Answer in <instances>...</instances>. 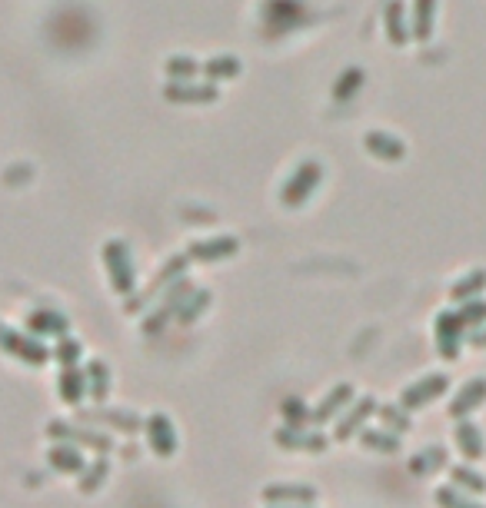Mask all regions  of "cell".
I'll return each instance as SVG.
<instances>
[{"label": "cell", "mask_w": 486, "mask_h": 508, "mask_svg": "<svg viewBox=\"0 0 486 508\" xmlns=\"http://www.w3.org/2000/svg\"><path fill=\"white\" fill-rule=\"evenodd\" d=\"M356 399V392H354V386L350 382H337L327 396H323L320 402H317V409H313V415H310V425H327V422H333V419H340V412L350 406V402Z\"/></svg>", "instance_id": "cell-13"}, {"label": "cell", "mask_w": 486, "mask_h": 508, "mask_svg": "<svg viewBox=\"0 0 486 508\" xmlns=\"http://www.w3.org/2000/svg\"><path fill=\"white\" fill-rule=\"evenodd\" d=\"M100 256H104V266H107V276H111V286L117 296H130L137 290V266H133L130 246L123 239H107L100 246Z\"/></svg>", "instance_id": "cell-1"}, {"label": "cell", "mask_w": 486, "mask_h": 508, "mask_svg": "<svg viewBox=\"0 0 486 508\" xmlns=\"http://www.w3.org/2000/svg\"><path fill=\"white\" fill-rule=\"evenodd\" d=\"M237 253H240V239L237 236L197 239V243H190L187 249L190 263H220V260H233Z\"/></svg>", "instance_id": "cell-14"}, {"label": "cell", "mask_w": 486, "mask_h": 508, "mask_svg": "<svg viewBox=\"0 0 486 508\" xmlns=\"http://www.w3.org/2000/svg\"><path fill=\"white\" fill-rule=\"evenodd\" d=\"M483 290H486V270H473L450 286V296H454V303H466V299H476Z\"/></svg>", "instance_id": "cell-30"}, {"label": "cell", "mask_w": 486, "mask_h": 508, "mask_svg": "<svg viewBox=\"0 0 486 508\" xmlns=\"http://www.w3.org/2000/svg\"><path fill=\"white\" fill-rule=\"evenodd\" d=\"M410 27H413V40H430L433 27H436V0H413L410 11Z\"/></svg>", "instance_id": "cell-25"}, {"label": "cell", "mask_w": 486, "mask_h": 508, "mask_svg": "<svg viewBox=\"0 0 486 508\" xmlns=\"http://www.w3.org/2000/svg\"><path fill=\"white\" fill-rule=\"evenodd\" d=\"M270 508H313V505H270Z\"/></svg>", "instance_id": "cell-41"}, {"label": "cell", "mask_w": 486, "mask_h": 508, "mask_svg": "<svg viewBox=\"0 0 486 508\" xmlns=\"http://www.w3.org/2000/svg\"><path fill=\"white\" fill-rule=\"evenodd\" d=\"M194 292V282L184 276V280H177L170 290L160 292V303H157V309L144 319V335H157V333H164L166 323H177V313H180V306L187 303V296Z\"/></svg>", "instance_id": "cell-5"}, {"label": "cell", "mask_w": 486, "mask_h": 508, "mask_svg": "<svg viewBox=\"0 0 486 508\" xmlns=\"http://www.w3.org/2000/svg\"><path fill=\"white\" fill-rule=\"evenodd\" d=\"M80 419L84 422H100V425H113V429H121V432L133 435V432H144L147 419L140 415H133L130 409H90V412H80Z\"/></svg>", "instance_id": "cell-16"}, {"label": "cell", "mask_w": 486, "mask_h": 508, "mask_svg": "<svg viewBox=\"0 0 486 508\" xmlns=\"http://www.w3.org/2000/svg\"><path fill=\"white\" fill-rule=\"evenodd\" d=\"M466 343L476 349H483L486 346V323L483 325H476V329H466Z\"/></svg>", "instance_id": "cell-40"}, {"label": "cell", "mask_w": 486, "mask_h": 508, "mask_svg": "<svg viewBox=\"0 0 486 508\" xmlns=\"http://www.w3.org/2000/svg\"><path fill=\"white\" fill-rule=\"evenodd\" d=\"M446 465H450L446 449L443 445H430V449H423V452H417L410 459V472L413 476H433V472H440Z\"/></svg>", "instance_id": "cell-27"}, {"label": "cell", "mask_w": 486, "mask_h": 508, "mask_svg": "<svg viewBox=\"0 0 486 508\" xmlns=\"http://www.w3.org/2000/svg\"><path fill=\"white\" fill-rule=\"evenodd\" d=\"M164 97L170 103H184V107H203L220 97V90L213 87V80L207 84H194V80H170L164 87Z\"/></svg>", "instance_id": "cell-11"}, {"label": "cell", "mask_w": 486, "mask_h": 508, "mask_svg": "<svg viewBox=\"0 0 486 508\" xmlns=\"http://www.w3.org/2000/svg\"><path fill=\"white\" fill-rule=\"evenodd\" d=\"M274 442L280 449H290V452H327L330 445V435H323L320 429H307V425H280L274 432Z\"/></svg>", "instance_id": "cell-7"}, {"label": "cell", "mask_w": 486, "mask_h": 508, "mask_svg": "<svg viewBox=\"0 0 486 508\" xmlns=\"http://www.w3.org/2000/svg\"><path fill=\"white\" fill-rule=\"evenodd\" d=\"M44 432H47V439H54V442H70V445H77V449H94V452H100V455H107L117 449L113 435L87 429V425H77V422L54 419V422H47Z\"/></svg>", "instance_id": "cell-2"}, {"label": "cell", "mask_w": 486, "mask_h": 508, "mask_svg": "<svg viewBox=\"0 0 486 508\" xmlns=\"http://www.w3.org/2000/svg\"><path fill=\"white\" fill-rule=\"evenodd\" d=\"M486 402V379H470V382H464V389L456 392L454 399H450V419H466L470 412H476L480 406Z\"/></svg>", "instance_id": "cell-17"}, {"label": "cell", "mask_w": 486, "mask_h": 508, "mask_svg": "<svg viewBox=\"0 0 486 508\" xmlns=\"http://www.w3.org/2000/svg\"><path fill=\"white\" fill-rule=\"evenodd\" d=\"M356 439H360V445H364V449H370V452H380V455H397L400 449H403V442H400V432H393V429H387V425H383V429H366V425H364Z\"/></svg>", "instance_id": "cell-24"}, {"label": "cell", "mask_w": 486, "mask_h": 508, "mask_svg": "<svg viewBox=\"0 0 486 508\" xmlns=\"http://www.w3.org/2000/svg\"><path fill=\"white\" fill-rule=\"evenodd\" d=\"M450 389V379L443 376V372H433V376H423L417 382H410L407 389L400 392V406L407 412H417L423 406H430L443 396V392Z\"/></svg>", "instance_id": "cell-9"}, {"label": "cell", "mask_w": 486, "mask_h": 508, "mask_svg": "<svg viewBox=\"0 0 486 508\" xmlns=\"http://www.w3.org/2000/svg\"><path fill=\"white\" fill-rule=\"evenodd\" d=\"M433 339H436V349H440L443 359L454 362V359L460 356V346H464V339H466V325L456 309H443V313L436 316V323H433Z\"/></svg>", "instance_id": "cell-8"}, {"label": "cell", "mask_w": 486, "mask_h": 508, "mask_svg": "<svg viewBox=\"0 0 486 508\" xmlns=\"http://www.w3.org/2000/svg\"><path fill=\"white\" fill-rule=\"evenodd\" d=\"M187 266H190V256L187 253H177V256H170V260L164 263V270L157 272L154 280H150V286H147L140 296H127V303H123V313H140V309H147V306L154 303V296H160L164 290H170L177 280H184L187 276Z\"/></svg>", "instance_id": "cell-3"}, {"label": "cell", "mask_w": 486, "mask_h": 508, "mask_svg": "<svg viewBox=\"0 0 486 508\" xmlns=\"http://www.w3.org/2000/svg\"><path fill=\"white\" fill-rule=\"evenodd\" d=\"M57 392H60V399L67 402V406H74V409H80V402L87 399V372L77 366H64L60 369V376H57Z\"/></svg>", "instance_id": "cell-19"}, {"label": "cell", "mask_w": 486, "mask_h": 508, "mask_svg": "<svg viewBox=\"0 0 486 508\" xmlns=\"http://www.w3.org/2000/svg\"><path fill=\"white\" fill-rule=\"evenodd\" d=\"M200 74L207 76V80H233V76L243 74V64H240V57L220 54V57H211Z\"/></svg>", "instance_id": "cell-29"}, {"label": "cell", "mask_w": 486, "mask_h": 508, "mask_svg": "<svg viewBox=\"0 0 486 508\" xmlns=\"http://www.w3.org/2000/svg\"><path fill=\"white\" fill-rule=\"evenodd\" d=\"M376 406H380V402H376L374 396H364V399L350 402V406L340 412V419H337L333 439H337V442H350V439H356L360 429L370 422V415H376Z\"/></svg>", "instance_id": "cell-10"}, {"label": "cell", "mask_w": 486, "mask_h": 508, "mask_svg": "<svg viewBox=\"0 0 486 508\" xmlns=\"http://www.w3.org/2000/svg\"><path fill=\"white\" fill-rule=\"evenodd\" d=\"M360 87H364V70L360 67H346L337 76V84H333V100H350Z\"/></svg>", "instance_id": "cell-33"}, {"label": "cell", "mask_w": 486, "mask_h": 508, "mask_svg": "<svg viewBox=\"0 0 486 508\" xmlns=\"http://www.w3.org/2000/svg\"><path fill=\"white\" fill-rule=\"evenodd\" d=\"M164 70H166V76L170 80H194V76L203 70V64H197L194 57H180V54H174L170 60L164 64Z\"/></svg>", "instance_id": "cell-36"}, {"label": "cell", "mask_w": 486, "mask_h": 508, "mask_svg": "<svg viewBox=\"0 0 486 508\" xmlns=\"http://www.w3.org/2000/svg\"><path fill=\"white\" fill-rule=\"evenodd\" d=\"M107 476H111V462H107V455H100L97 462H90L84 472H80V492L84 495H94L104 482H107Z\"/></svg>", "instance_id": "cell-32"}, {"label": "cell", "mask_w": 486, "mask_h": 508, "mask_svg": "<svg viewBox=\"0 0 486 508\" xmlns=\"http://www.w3.org/2000/svg\"><path fill=\"white\" fill-rule=\"evenodd\" d=\"M376 415H380V422L387 425V429H393V432H410L413 429V419H410V412L403 409V406H376Z\"/></svg>", "instance_id": "cell-34"}, {"label": "cell", "mask_w": 486, "mask_h": 508, "mask_svg": "<svg viewBox=\"0 0 486 508\" xmlns=\"http://www.w3.org/2000/svg\"><path fill=\"white\" fill-rule=\"evenodd\" d=\"M433 498H436V505L440 508H483L480 502H473L470 495H464V488H456L454 482L436 488V495Z\"/></svg>", "instance_id": "cell-35"}, {"label": "cell", "mask_w": 486, "mask_h": 508, "mask_svg": "<svg viewBox=\"0 0 486 508\" xmlns=\"http://www.w3.org/2000/svg\"><path fill=\"white\" fill-rule=\"evenodd\" d=\"M320 183H323L320 163L317 160L300 163L297 170H293V176H290L287 183H284V190H280V203L284 206H303L310 200V193H313Z\"/></svg>", "instance_id": "cell-6"}, {"label": "cell", "mask_w": 486, "mask_h": 508, "mask_svg": "<svg viewBox=\"0 0 486 508\" xmlns=\"http://www.w3.org/2000/svg\"><path fill=\"white\" fill-rule=\"evenodd\" d=\"M454 442H456V449H460V455H464V459H470V462H480V459L486 455L483 429H480L476 422H466V419L456 422Z\"/></svg>", "instance_id": "cell-22"}, {"label": "cell", "mask_w": 486, "mask_h": 508, "mask_svg": "<svg viewBox=\"0 0 486 508\" xmlns=\"http://www.w3.org/2000/svg\"><path fill=\"white\" fill-rule=\"evenodd\" d=\"M264 502L266 505H317V488L274 482V486L264 488Z\"/></svg>", "instance_id": "cell-15"}, {"label": "cell", "mask_w": 486, "mask_h": 508, "mask_svg": "<svg viewBox=\"0 0 486 508\" xmlns=\"http://www.w3.org/2000/svg\"><path fill=\"white\" fill-rule=\"evenodd\" d=\"M280 415H284V422L287 425H310V415H313V409H307L300 399H284L280 402Z\"/></svg>", "instance_id": "cell-39"}, {"label": "cell", "mask_w": 486, "mask_h": 508, "mask_svg": "<svg viewBox=\"0 0 486 508\" xmlns=\"http://www.w3.org/2000/svg\"><path fill=\"white\" fill-rule=\"evenodd\" d=\"M84 372H87L90 399L97 402V406H104V402H107V396H111V369H107V362H104V359H90Z\"/></svg>", "instance_id": "cell-26"}, {"label": "cell", "mask_w": 486, "mask_h": 508, "mask_svg": "<svg viewBox=\"0 0 486 508\" xmlns=\"http://www.w3.org/2000/svg\"><path fill=\"white\" fill-rule=\"evenodd\" d=\"M211 303H213V292L211 290H194V292H190L187 303L180 306V313H177V325H180V329H190V325L197 323L200 316L211 309Z\"/></svg>", "instance_id": "cell-28"}, {"label": "cell", "mask_w": 486, "mask_h": 508, "mask_svg": "<svg viewBox=\"0 0 486 508\" xmlns=\"http://www.w3.org/2000/svg\"><path fill=\"white\" fill-rule=\"evenodd\" d=\"M383 31H387L390 44L403 47L413 40V27H410V11L403 7V0H390L383 11Z\"/></svg>", "instance_id": "cell-18"}, {"label": "cell", "mask_w": 486, "mask_h": 508, "mask_svg": "<svg viewBox=\"0 0 486 508\" xmlns=\"http://www.w3.org/2000/svg\"><path fill=\"white\" fill-rule=\"evenodd\" d=\"M0 349L14 356L17 362H27V366H47L54 352L31 333H21V329H11V325L0 323Z\"/></svg>", "instance_id": "cell-4"}, {"label": "cell", "mask_w": 486, "mask_h": 508, "mask_svg": "<svg viewBox=\"0 0 486 508\" xmlns=\"http://www.w3.org/2000/svg\"><path fill=\"white\" fill-rule=\"evenodd\" d=\"M364 147H366V153H374L376 160H383V163H397L407 156V143L400 140V137H393V133H383V130L366 133Z\"/></svg>", "instance_id": "cell-21"}, {"label": "cell", "mask_w": 486, "mask_h": 508, "mask_svg": "<svg viewBox=\"0 0 486 508\" xmlns=\"http://www.w3.org/2000/svg\"><path fill=\"white\" fill-rule=\"evenodd\" d=\"M450 482L470 495H486V476H480L470 465H450Z\"/></svg>", "instance_id": "cell-31"}, {"label": "cell", "mask_w": 486, "mask_h": 508, "mask_svg": "<svg viewBox=\"0 0 486 508\" xmlns=\"http://www.w3.org/2000/svg\"><path fill=\"white\" fill-rule=\"evenodd\" d=\"M147 432V445H150V452L160 455V459H170V455L177 452V429H174V422L166 412H154L144 425Z\"/></svg>", "instance_id": "cell-12"}, {"label": "cell", "mask_w": 486, "mask_h": 508, "mask_svg": "<svg viewBox=\"0 0 486 508\" xmlns=\"http://www.w3.org/2000/svg\"><path fill=\"white\" fill-rule=\"evenodd\" d=\"M460 319H464V325L466 329H476V325H483L486 323V299H466V303H460Z\"/></svg>", "instance_id": "cell-38"}, {"label": "cell", "mask_w": 486, "mask_h": 508, "mask_svg": "<svg viewBox=\"0 0 486 508\" xmlns=\"http://www.w3.org/2000/svg\"><path fill=\"white\" fill-rule=\"evenodd\" d=\"M80 356H84V346H80V339H74V335H64V339H57L54 359L60 362V366H77Z\"/></svg>", "instance_id": "cell-37"}, {"label": "cell", "mask_w": 486, "mask_h": 508, "mask_svg": "<svg viewBox=\"0 0 486 508\" xmlns=\"http://www.w3.org/2000/svg\"><path fill=\"white\" fill-rule=\"evenodd\" d=\"M47 462H50V468H54V472H60V476H80V472L87 468L84 455H80V449H77V445H70V442L54 445V449L47 452Z\"/></svg>", "instance_id": "cell-23"}, {"label": "cell", "mask_w": 486, "mask_h": 508, "mask_svg": "<svg viewBox=\"0 0 486 508\" xmlns=\"http://www.w3.org/2000/svg\"><path fill=\"white\" fill-rule=\"evenodd\" d=\"M27 333L31 335H54V339H64L70 335V319L57 309H33L31 319H27Z\"/></svg>", "instance_id": "cell-20"}]
</instances>
